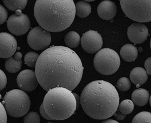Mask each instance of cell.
<instances>
[{
    "instance_id": "obj_36",
    "label": "cell",
    "mask_w": 151,
    "mask_h": 123,
    "mask_svg": "<svg viewBox=\"0 0 151 123\" xmlns=\"http://www.w3.org/2000/svg\"><path fill=\"white\" fill-rule=\"evenodd\" d=\"M150 106L151 107V96L150 97Z\"/></svg>"
},
{
    "instance_id": "obj_4",
    "label": "cell",
    "mask_w": 151,
    "mask_h": 123,
    "mask_svg": "<svg viewBox=\"0 0 151 123\" xmlns=\"http://www.w3.org/2000/svg\"><path fill=\"white\" fill-rule=\"evenodd\" d=\"M44 99L45 111L53 120L63 121L69 118L77 109V102L71 91L56 87L47 91Z\"/></svg>"
},
{
    "instance_id": "obj_34",
    "label": "cell",
    "mask_w": 151,
    "mask_h": 123,
    "mask_svg": "<svg viewBox=\"0 0 151 123\" xmlns=\"http://www.w3.org/2000/svg\"><path fill=\"white\" fill-rule=\"evenodd\" d=\"M102 123H118V122L113 120V119H106L104 120L103 122H102Z\"/></svg>"
},
{
    "instance_id": "obj_31",
    "label": "cell",
    "mask_w": 151,
    "mask_h": 123,
    "mask_svg": "<svg viewBox=\"0 0 151 123\" xmlns=\"http://www.w3.org/2000/svg\"><path fill=\"white\" fill-rule=\"evenodd\" d=\"M144 67L147 74L149 75H151V57L146 59L144 63Z\"/></svg>"
},
{
    "instance_id": "obj_1",
    "label": "cell",
    "mask_w": 151,
    "mask_h": 123,
    "mask_svg": "<svg viewBox=\"0 0 151 123\" xmlns=\"http://www.w3.org/2000/svg\"><path fill=\"white\" fill-rule=\"evenodd\" d=\"M83 64L74 51L52 46L39 56L35 67L38 83L46 91L56 87L74 90L82 79Z\"/></svg>"
},
{
    "instance_id": "obj_19",
    "label": "cell",
    "mask_w": 151,
    "mask_h": 123,
    "mask_svg": "<svg viewBox=\"0 0 151 123\" xmlns=\"http://www.w3.org/2000/svg\"><path fill=\"white\" fill-rule=\"evenodd\" d=\"M64 41L66 46L69 48L78 47L81 43V38L79 34L74 31H71L66 34Z\"/></svg>"
},
{
    "instance_id": "obj_2",
    "label": "cell",
    "mask_w": 151,
    "mask_h": 123,
    "mask_svg": "<svg viewBox=\"0 0 151 123\" xmlns=\"http://www.w3.org/2000/svg\"><path fill=\"white\" fill-rule=\"evenodd\" d=\"M119 101L116 88L104 80L94 81L89 83L80 95V104L85 113L98 120L113 116L118 109Z\"/></svg>"
},
{
    "instance_id": "obj_28",
    "label": "cell",
    "mask_w": 151,
    "mask_h": 123,
    "mask_svg": "<svg viewBox=\"0 0 151 123\" xmlns=\"http://www.w3.org/2000/svg\"><path fill=\"white\" fill-rule=\"evenodd\" d=\"M0 91L3 90L7 84L6 76L2 70H0Z\"/></svg>"
},
{
    "instance_id": "obj_21",
    "label": "cell",
    "mask_w": 151,
    "mask_h": 123,
    "mask_svg": "<svg viewBox=\"0 0 151 123\" xmlns=\"http://www.w3.org/2000/svg\"><path fill=\"white\" fill-rule=\"evenodd\" d=\"M28 0H3L5 6L12 11H22L26 7Z\"/></svg>"
},
{
    "instance_id": "obj_25",
    "label": "cell",
    "mask_w": 151,
    "mask_h": 123,
    "mask_svg": "<svg viewBox=\"0 0 151 123\" xmlns=\"http://www.w3.org/2000/svg\"><path fill=\"white\" fill-rule=\"evenodd\" d=\"M131 82L129 79L126 77L121 78L116 83V88L122 92H126L131 88Z\"/></svg>"
},
{
    "instance_id": "obj_7",
    "label": "cell",
    "mask_w": 151,
    "mask_h": 123,
    "mask_svg": "<svg viewBox=\"0 0 151 123\" xmlns=\"http://www.w3.org/2000/svg\"><path fill=\"white\" fill-rule=\"evenodd\" d=\"M120 62L117 52L109 48L100 50L93 60L95 69L99 74L105 76L116 73L120 67Z\"/></svg>"
},
{
    "instance_id": "obj_22",
    "label": "cell",
    "mask_w": 151,
    "mask_h": 123,
    "mask_svg": "<svg viewBox=\"0 0 151 123\" xmlns=\"http://www.w3.org/2000/svg\"><path fill=\"white\" fill-rule=\"evenodd\" d=\"M134 104L130 99H124L119 105L118 109L121 113L124 115L130 114L133 111Z\"/></svg>"
},
{
    "instance_id": "obj_20",
    "label": "cell",
    "mask_w": 151,
    "mask_h": 123,
    "mask_svg": "<svg viewBox=\"0 0 151 123\" xmlns=\"http://www.w3.org/2000/svg\"><path fill=\"white\" fill-rule=\"evenodd\" d=\"M76 5V15L80 18H85L89 15L91 12V7L89 3L80 1Z\"/></svg>"
},
{
    "instance_id": "obj_6",
    "label": "cell",
    "mask_w": 151,
    "mask_h": 123,
    "mask_svg": "<svg viewBox=\"0 0 151 123\" xmlns=\"http://www.w3.org/2000/svg\"><path fill=\"white\" fill-rule=\"evenodd\" d=\"M125 15L139 23L151 21V0H120Z\"/></svg>"
},
{
    "instance_id": "obj_18",
    "label": "cell",
    "mask_w": 151,
    "mask_h": 123,
    "mask_svg": "<svg viewBox=\"0 0 151 123\" xmlns=\"http://www.w3.org/2000/svg\"><path fill=\"white\" fill-rule=\"evenodd\" d=\"M130 78L133 84L135 85H142L147 81L148 76L146 70L143 68L136 67L131 71Z\"/></svg>"
},
{
    "instance_id": "obj_37",
    "label": "cell",
    "mask_w": 151,
    "mask_h": 123,
    "mask_svg": "<svg viewBox=\"0 0 151 123\" xmlns=\"http://www.w3.org/2000/svg\"><path fill=\"white\" fill-rule=\"evenodd\" d=\"M150 48H151V41H150Z\"/></svg>"
},
{
    "instance_id": "obj_3",
    "label": "cell",
    "mask_w": 151,
    "mask_h": 123,
    "mask_svg": "<svg viewBox=\"0 0 151 123\" xmlns=\"http://www.w3.org/2000/svg\"><path fill=\"white\" fill-rule=\"evenodd\" d=\"M34 12L39 25L53 33L68 29L76 14L73 0H36Z\"/></svg>"
},
{
    "instance_id": "obj_17",
    "label": "cell",
    "mask_w": 151,
    "mask_h": 123,
    "mask_svg": "<svg viewBox=\"0 0 151 123\" xmlns=\"http://www.w3.org/2000/svg\"><path fill=\"white\" fill-rule=\"evenodd\" d=\"M131 99L135 105L139 107H143L149 102L150 94L147 90L139 88L134 90L132 93Z\"/></svg>"
},
{
    "instance_id": "obj_11",
    "label": "cell",
    "mask_w": 151,
    "mask_h": 123,
    "mask_svg": "<svg viewBox=\"0 0 151 123\" xmlns=\"http://www.w3.org/2000/svg\"><path fill=\"white\" fill-rule=\"evenodd\" d=\"M17 82L19 89L25 92H32L39 84L35 71L29 69L23 70L19 74Z\"/></svg>"
},
{
    "instance_id": "obj_15",
    "label": "cell",
    "mask_w": 151,
    "mask_h": 123,
    "mask_svg": "<svg viewBox=\"0 0 151 123\" xmlns=\"http://www.w3.org/2000/svg\"><path fill=\"white\" fill-rule=\"evenodd\" d=\"M22 54L21 52H17L13 56L8 58L5 62V69L11 74H15L19 71L22 65Z\"/></svg>"
},
{
    "instance_id": "obj_5",
    "label": "cell",
    "mask_w": 151,
    "mask_h": 123,
    "mask_svg": "<svg viewBox=\"0 0 151 123\" xmlns=\"http://www.w3.org/2000/svg\"><path fill=\"white\" fill-rule=\"evenodd\" d=\"M3 103L7 113L13 117H21L28 113L31 107V99L25 91L14 89L5 95Z\"/></svg>"
},
{
    "instance_id": "obj_13",
    "label": "cell",
    "mask_w": 151,
    "mask_h": 123,
    "mask_svg": "<svg viewBox=\"0 0 151 123\" xmlns=\"http://www.w3.org/2000/svg\"><path fill=\"white\" fill-rule=\"evenodd\" d=\"M149 36V31L147 27L140 23H134L127 29L128 38L135 44L144 43Z\"/></svg>"
},
{
    "instance_id": "obj_29",
    "label": "cell",
    "mask_w": 151,
    "mask_h": 123,
    "mask_svg": "<svg viewBox=\"0 0 151 123\" xmlns=\"http://www.w3.org/2000/svg\"><path fill=\"white\" fill-rule=\"evenodd\" d=\"M0 123H7V112L2 103L1 104V111H0Z\"/></svg>"
},
{
    "instance_id": "obj_23",
    "label": "cell",
    "mask_w": 151,
    "mask_h": 123,
    "mask_svg": "<svg viewBox=\"0 0 151 123\" xmlns=\"http://www.w3.org/2000/svg\"><path fill=\"white\" fill-rule=\"evenodd\" d=\"M133 123H151V113L148 112H142L137 114L132 121Z\"/></svg>"
},
{
    "instance_id": "obj_33",
    "label": "cell",
    "mask_w": 151,
    "mask_h": 123,
    "mask_svg": "<svg viewBox=\"0 0 151 123\" xmlns=\"http://www.w3.org/2000/svg\"><path fill=\"white\" fill-rule=\"evenodd\" d=\"M73 94L75 95L76 99V102H77V109L79 107V106L80 104V97L77 94H76L75 93H73Z\"/></svg>"
},
{
    "instance_id": "obj_10",
    "label": "cell",
    "mask_w": 151,
    "mask_h": 123,
    "mask_svg": "<svg viewBox=\"0 0 151 123\" xmlns=\"http://www.w3.org/2000/svg\"><path fill=\"white\" fill-rule=\"evenodd\" d=\"M81 45L86 52L94 54L101 49L103 39L98 31L90 30L83 35L81 39Z\"/></svg>"
},
{
    "instance_id": "obj_12",
    "label": "cell",
    "mask_w": 151,
    "mask_h": 123,
    "mask_svg": "<svg viewBox=\"0 0 151 123\" xmlns=\"http://www.w3.org/2000/svg\"><path fill=\"white\" fill-rule=\"evenodd\" d=\"M17 48L16 39L11 34L3 32L0 34V57L8 58L15 54Z\"/></svg>"
},
{
    "instance_id": "obj_35",
    "label": "cell",
    "mask_w": 151,
    "mask_h": 123,
    "mask_svg": "<svg viewBox=\"0 0 151 123\" xmlns=\"http://www.w3.org/2000/svg\"><path fill=\"white\" fill-rule=\"evenodd\" d=\"M94 1L95 0H84V1H86V2H92Z\"/></svg>"
},
{
    "instance_id": "obj_30",
    "label": "cell",
    "mask_w": 151,
    "mask_h": 123,
    "mask_svg": "<svg viewBox=\"0 0 151 123\" xmlns=\"http://www.w3.org/2000/svg\"><path fill=\"white\" fill-rule=\"evenodd\" d=\"M40 115L42 116V117L45 119H47L48 121H52L53 120L50 116L48 115V114L46 113V112L45 111V109H44V105H43V103H42V104H41L40 105Z\"/></svg>"
},
{
    "instance_id": "obj_24",
    "label": "cell",
    "mask_w": 151,
    "mask_h": 123,
    "mask_svg": "<svg viewBox=\"0 0 151 123\" xmlns=\"http://www.w3.org/2000/svg\"><path fill=\"white\" fill-rule=\"evenodd\" d=\"M39 56L40 55L38 54L37 53L34 51H31L27 53L24 57L25 64L27 66L31 68H35L36 62Z\"/></svg>"
},
{
    "instance_id": "obj_8",
    "label": "cell",
    "mask_w": 151,
    "mask_h": 123,
    "mask_svg": "<svg viewBox=\"0 0 151 123\" xmlns=\"http://www.w3.org/2000/svg\"><path fill=\"white\" fill-rule=\"evenodd\" d=\"M27 40L28 45L33 49L42 50L50 46L52 36L50 31L41 26H37L31 29L27 35Z\"/></svg>"
},
{
    "instance_id": "obj_14",
    "label": "cell",
    "mask_w": 151,
    "mask_h": 123,
    "mask_svg": "<svg viewBox=\"0 0 151 123\" xmlns=\"http://www.w3.org/2000/svg\"><path fill=\"white\" fill-rule=\"evenodd\" d=\"M97 12L101 19L109 21L116 16L117 7L116 4L110 0H104L98 5Z\"/></svg>"
},
{
    "instance_id": "obj_16",
    "label": "cell",
    "mask_w": 151,
    "mask_h": 123,
    "mask_svg": "<svg viewBox=\"0 0 151 123\" xmlns=\"http://www.w3.org/2000/svg\"><path fill=\"white\" fill-rule=\"evenodd\" d=\"M122 59L126 62L134 61L138 56V50L134 45L127 44L124 45L120 50Z\"/></svg>"
},
{
    "instance_id": "obj_27",
    "label": "cell",
    "mask_w": 151,
    "mask_h": 123,
    "mask_svg": "<svg viewBox=\"0 0 151 123\" xmlns=\"http://www.w3.org/2000/svg\"><path fill=\"white\" fill-rule=\"evenodd\" d=\"M0 24H3L7 19L8 16L7 10L3 5H0Z\"/></svg>"
},
{
    "instance_id": "obj_32",
    "label": "cell",
    "mask_w": 151,
    "mask_h": 123,
    "mask_svg": "<svg viewBox=\"0 0 151 123\" xmlns=\"http://www.w3.org/2000/svg\"><path fill=\"white\" fill-rule=\"evenodd\" d=\"M113 115L114 116L115 118H116L117 120H118V121H122V120L124 119L125 116H126V115H124V114H123L122 113H121L119 111L118 109L116 110V113L114 114Z\"/></svg>"
},
{
    "instance_id": "obj_26",
    "label": "cell",
    "mask_w": 151,
    "mask_h": 123,
    "mask_svg": "<svg viewBox=\"0 0 151 123\" xmlns=\"http://www.w3.org/2000/svg\"><path fill=\"white\" fill-rule=\"evenodd\" d=\"M24 123H40V117L37 112H29L24 116Z\"/></svg>"
},
{
    "instance_id": "obj_9",
    "label": "cell",
    "mask_w": 151,
    "mask_h": 123,
    "mask_svg": "<svg viewBox=\"0 0 151 123\" xmlns=\"http://www.w3.org/2000/svg\"><path fill=\"white\" fill-rule=\"evenodd\" d=\"M15 14L9 17L7 21V29L13 35L21 36L26 34L31 27V21L28 17L17 10Z\"/></svg>"
}]
</instances>
